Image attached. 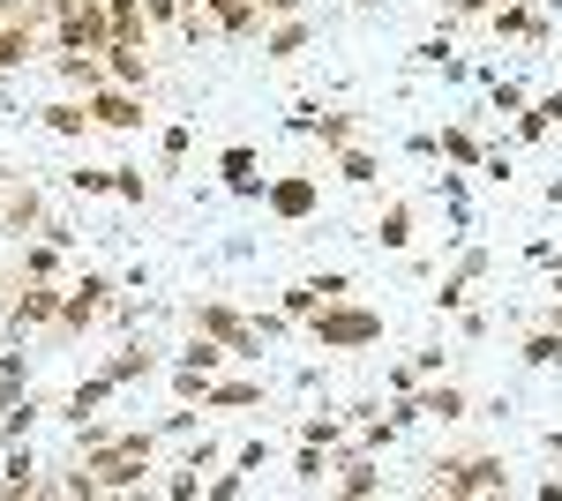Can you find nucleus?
I'll use <instances>...</instances> for the list:
<instances>
[{
	"label": "nucleus",
	"mask_w": 562,
	"mask_h": 501,
	"mask_svg": "<svg viewBox=\"0 0 562 501\" xmlns=\"http://www.w3.org/2000/svg\"><path fill=\"white\" fill-rule=\"evenodd\" d=\"M105 315H121V285L105 270H76L68 277V307H60V330H98Z\"/></svg>",
	"instance_id": "6"
},
{
	"label": "nucleus",
	"mask_w": 562,
	"mask_h": 501,
	"mask_svg": "<svg viewBox=\"0 0 562 501\" xmlns=\"http://www.w3.org/2000/svg\"><path fill=\"white\" fill-rule=\"evenodd\" d=\"M105 76H113V83H128V90H150V45L113 38V45H105Z\"/></svg>",
	"instance_id": "20"
},
{
	"label": "nucleus",
	"mask_w": 562,
	"mask_h": 501,
	"mask_svg": "<svg viewBox=\"0 0 562 501\" xmlns=\"http://www.w3.org/2000/svg\"><path fill=\"white\" fill-rule=\"evenodd\" d=\"M307 45H315V15H285V23H262V60H301Z\"/></svg>",
	"instance_id": "14"
},
{
	"label": "nucleus",
	"mask_w": 562,
	"mask_h": 501,
	"mask_svg": "<svg viewBox=\"0 0 562 501\" xmlns=\"http://www.w3.org/2000/svg\"><path fill=\"white\" fill-rule=\"evenodd\" d=\"M262 209H270L278 225H307V217L323 209V180H315V172H278V180H262Z\"/></svg>",
	"instance_id": "7"
},
{
	"label": "nucleus",
	"mask_w": 562,
	"mask_h": 501,
	"mask_svg": "<svg viewBox=\"0 0 562 501\" xmlns=\"http://www.w3.org/2000/svg\"><path fill=\"white\" fill-rule=\"evenodd\" d=\"M548 135H555V121H548V113H532V105H525V113H518V143H548Z\"/></svg>",
	"instance_id": "39"
},
{
	"label": "nucleus",
	"mask_w": 562,
	"mask_h": 501,
	"mask_svg": "<svg viewBox=\"0 0 562 501\" xmlns=\"http://www.w3.org/2000/svg\"><path fill=\"white\" fill-rule=\"evenodd\" d=\"M248 405H262V375H217L203 389V412H248Z\"/></svg>",
	"instance_id": "21"
},
{
	"label": "nucleus",
	"mask_w": 562,
	"mask_h": 501,
	"mask_svg": "<svg viewBox=\"0 0 562 501\" xmlns=\"http://www.w3.org/2000/svg\"><path fill=\"white\" fill-rule=\"evenodd\" d=\"M188 330L195 337H217L233 360H262V330H256V315H240L233 299H195L188 307Z\"/></svg>",
	"instance_id": "3"
},
{
	"label": "nucleus",
	"mask_w": 562,
	"mask_h": 501,
	"mask_svg": "<svg viewBox=\"0 0 562 501\" xmlns=\"http://www.w3.org/2000/svg\"><path fill=\"white\" fill-rule=\"evenodd\" d=\"M495 0H450V23H487Z\"/></svg>",
	"instance_id": "41"
},
{
	"label": "nucleus",
	"mask_w": 562,
	"mask_h": 501,
	"mask_svg": "<svg viewBox=\"0 0 562 501\" xmlns=\"http://www.w3.org/2000/svg\"><path fill=\"white\" fill-rule=\"evenodd\" d=\"M38 127H45V135H60V143H83V135H90V105H83V98H53V105H38Z\"/></svg>",
	"instance_id": "23"
},
{
	"label": "nucleus",
	"mask_w": 562,
	"mask_h": 501,
	"mask_svg": "<svg viewBox=\"0 0 562 501\" xmlns=\"http://www.w3.org/2000/svg\"><path fill=\"white\" fill-rule=\"evenodd\" d=\"M45 217H53V209H45V187L15 172V180H8V195H0V232L31 240V232H45Z\"/></svg>",
	"instance_id": "10"
},
{
	"label": "nucleus",
	"mask_w": 562,
	"mask_h": 501,
	"mask_svg": "<svg viewBox=\"0 0 562 501\" xmlns=\"http://www.w3.org/2000/svg\"><path fill=\"white\" fill-rule=\"evenodd\" d=\"M45 45V23H15V15H0V76H15V68H31Z\"/></svg>",
	"instance_id": "16"
},
{
	"label": "nucleus",
	"mask_w": 562,
	"mask_h": 501,
	"mask_svg": "<svg viewBox=\"0 0 562 501\" xmlns=\"http://www.w3.org/2000/svg\"><path fill=\"white\" fill-rule=\"evenodd\" d=\"M518 360H525V367H562V330H555V322H540V330L518 344Z\"/></svg>",
	"instance_id": "28"
},
{
	"label": "nucleus",
	"mask_w": 562,
	"mask_h": 501,
	"mask_svg": "<svg viewBox=\"0 0 562 501\" xmlns=\"http://www.w3.org/2000/svg\"><path fill=\"white\" fill-rule=\"evenodd\" d=\"M293 135H315V143H323V150H330V158H338V150H346V143H360V113H323V105H315V98H301V105H293Z\"/></svg>",
	"instance_id": "9"
},
{
	"label": "nucleus",
	"mask_w": 562,
	"mask_h": 501,
	"mask_svg": "<svg viewBox=\"0 0 562 501\" xmlns=\"http://www.w3.org/2000/svg\"><path fill=\"white\" fill-rule=\"evenodd\" d=\"M113 389H121V382H113L105 367H98L90 382H76V389L60 397V419H68V426H76V419H98V412H105V397H113Z\"/></svg>",
	"instance_id": "22"
},
{
	"label": "nucleus",
	"mask_w": 562,
	"mask_h": 501,
	"mask_svg": "<svg viewBox=\"0 0 562 501\" xmlns=\"http://www.w3.org/2000/svg\"><path fill=\"white\" fill-rule=\"evenodd\" d=\"M435 158H442V166H480L487 143H480L473 127H442V135H435Z\"/></svg>",
	"instance_id": "25"
},
{
	"label": "nucleus",
	"mask_w": 562,
	"mask_h": 501,
	"mask_svg": "<svg viewBox=\"0 0 562 501\" xmlns=\"http://www.w3.org/2000/svg\"><path fill=\"white\" fill-rule=\"evenodd\" d=\"M15 277H38V285H68L76 270H68V248L60 240H45V232H31V240H15Z\"/></svg>",
	"instance_id": "12"
},
{
	"label": "nucleus",
	"mask_w": 562,
	"mask_h": 501,
	"mask_svg": "<svg viewBox=\"0 0 562 501\" xmlns=\"http://www.w3.org/2000/svg\"><path fill=\"white\" fill-rule=\"evenodd\" d=\"M225 360H233V352H225L217 337H195V330H188V344L166 360V375H173V405H203V389L225 375Z\"/></svg>",
	"instance_id": "4"
},
{
	"label": "nucleus",
	"mask_w": 562,
	"mask_h": 501,
	"mask_svg": "<svg viewBox=\"0 0 562 501\" xmlns=\"http://www.w3.org/2000/svg\"><path fill=\"white\" fill-rule=\"evenodd\" d=\"M166 494L173 501H203V464H180L173 479H166Z\"/></svg>",
	"instance_id": "38"
},
{
	"label": "nucleus",
	"mask_w": 562,
	"mask_h": 501,
	"mask_svg": "<svg viewBox=\"0 0 562 501\" xmlns=\"http://www.w3.org/2000/svg\"><path fill=\"white\" fill-rule=\"evenodd\" d=\"M105 23H113V38L150 45V15H143V0H105Z\"/></svg>",
	"instance_id": "27"
},
{
	"label": "nucleus",
	"mask_w": 562,
	"mask_h": 501,
	"mask_svg": "<svg viewBox=\"0 0 562 501\" xmlns=\"http://www.w3.org/2000/svg\"><path fill=\"white\" fill-rule=\"evenodd\" d=\"M540 442H548V457H562V426H548V434H540Z\"/></svg>",
	"instance_id": "44"
},
{
	"label": "nucleus",
	"mask_w": 562,
	"mask_h": 501,
	"mask_svg": "<svg viewBox=\"0 0 562 501\" xmlns=\"http://www.w3.org/2000/svg\"><path fill=\"white\" fill-rule=\"evenodd\" d=\"M487 262H495L487 248L458 254V270H450V277H442V293H435V315H465V307H473V285L487 277Z\"/></svg>",
	"instance_id": "13"
},
{
	"label": "nucleus",
	"mask_w": 562,
	"mask_h": 501,
	"mask_svg": "<svg viewBox=\"0 0 562 501\" xmlns=\"http://www.w3.org/2000/svg\"><path fill=\"white\" fill-rule=\"evenodd\" d=\"M158 166H166V172H180V166H188V127H166V135H158Z\"/></svg>",
	"instance_id": "36"
},
{
	"label": "nucleus",
	"mask_w": 562,
	"mask_h": 501,
	"mask_svg": "<svg viewBox=\"0 0 562 501\" xmlns=\"http://www.w3.org/2000/svg\"><path fill=\"white\" fill-rule=\"evenodd\" d=\"M293 434H301V442H315V449H338V442H346V419H338V412H307Z\"/></svg>",
	"instance_id": "31"
},
{
	"label": "nucleus",
	"mask_w": 562,
	"mask_h": 501,
	"mask_svg": "<svg viewBox=\"0 0 562 501\" xmlns=\"http://www.w3.org/2000/svg\"><path fill=\"white\" fill-rule=\"evenodd\" d=\"M338 180H346V187H375V180H383V158H375L368 143H346V150H338Z\"/></svg>",
	"instance_id": "26"
},
{
	"label": "nucleus",
	"mask_w": 562,
	"mask_h": 501,
	"mask_svg": "<svg viewBox=\"0 0 562 501\" xmlns=\"http://www.w3.org/2000/svg\"><path fill=\"white\" fill-rule=\"evenodd\" d=\"M105 375L121 382V389H128V382H150V375H166V352H158V344H143V337H135V344H121V352H113V360H105Z\"/></svg>",
	"instance_id": "18"
},
{
	"label": "nucleus",
	"mask_w": 562,
	"mask_h": 501,
	"mask_svg": "<svg viewBox=\"0 0 562 501\" xmlns=\"http://www.w3.org/2000/svg\"><path fill=\"white\" fill-rule=\"evenodd\" d=\"M413 397H420V419H442V426H450V419H465V412H473V397H465L458 382H420Z\"/></svg>",
	"instance_id": "24"
},
{
	"label": "nucleus",
	"mask_w": 562,
	"mask_h": 501,
	"mask_svg": "<svg viewBox=\"0 0 562 501\" xmlns=\"http://www.w3.org/2000/svg\"><path fill=\"white\" fill-rule=\"evenodd\" d=\"M113 203H150V180L135 166H113Z\"/></svg>",
	"instance_id": "33"
},
{
	"label": "nucleus",
	"mask_w": 562,
	"mask_h": 501,
	"mask_svg": "<svg viewBox=\"0 0 562 501\" xmlns=\"http://www.w3.org/2000/svg\"><path fill=\"white\" fill-rule=\"evenodd\" d=\"M53 76L76 90V98H90V90L113 83V76H105V53H53Z\"/></svg>",
	"instance_id": "19"
},
{
	"label": "nucleus",
	"mask_w": 562,
	"mask_h": 501,
	"mask_svg": "<svg viewBox=\"0 0 562 501\" xmlns=\"http://www.w3.org/2000/svg\"><path fill=\"white\" fill-rule=\"evenodd\" d=\"M293 487H330V449L301 442V449H293Z\"/></svg>",
	"instance_id": "30"
},
{
	"label": "nucleus",
	"mask_w": 562,
	"mask_h": 501,
	"mask_svg": "<svg viewBox=\"0 0 562 501\" xmlns=\"http://www.w3.org/2000/svg\"><path fill=\"white\" fill-rule=\"evenodd\" d=\"M38 419H45V405H38V397L8 405V412H0V449H8V442H31V426H38Z\"/></svg>",
	"instance_id": "29"
},
{
	"label": "nucleus",
	"mask_w": 562,
	"mask_h": 501,
	"mask_svg": "<svg viewBox=\"0 0 562 501\" xmlns=\"http://www.w3.org/2000/svg\"><path fill=\"white\" fill-rule=\"evenodd\" d=\"M458 330H465V337H473V344H480V337L495 330V322H487V307H465V315H458Z\"/></svg>",
	"instance_id": "42"
},
{
	"label": "nucleus",
	"mask_w": 562,
	"mask_h": 501,
	"mask_svg": "<svg viewBox=\"0 0 562 501\" xmlns=\"http://www.w3.org/2000/svg\"><path fill=\"white\" fill-rule=\"evenodd\" d=\"M8 180H15V172H8ZM8 180H0V195H8Z\"/></svg>",
	"instance_id": "45"
},
{
	"label": "nucleus",
	"mask_w": 562,
	"mask_h": 501,
	"mask_svg": "<svg viewBox=\"0 0 562 501\" xmlns=\"http://www.w3.org/2000/svg\"><path fill=\"white\" fill-rule=\"evenodd\" d=\"M413 225H420V209L405 203V195H390L383 217H375L368 232H375V248H383V254H405V248H413Z\"/></svg>",
	"instance_id": "17"
},
{
	"label": "nucleus",
	"mask_w": 562,
	"mask_h": 501,
	"mask_svg": "<svg viewBox=\"0 0 562 501\" xmlns=\"http://www.w3.org/2000/svg\"><path fill=\"white\" fill-rule=\"evenodd\" d=\"M60 307H68V285H38V277H15V285H8V307H0V322H8V337L60 330Z\"/></svg>",
	"instance_id": "5"
},
{
	"label": "nucleus",
	"mask_w": 562,
	"mask_h": 501,
	"mask_svg": "<svg viewBox=\"0 0 562 501\" xmlns=\"http://www.w3.org/2000/svg\"><path fill=\"white\" fill-rule=\"evenodd\" d=\"M143 15H150V31H180L195 15V0H143Z\"/></svg>",
	"instance_id": "32"
},
{
	"label": "nucleus",
	"mask_w": 562,
	"mask_h": 501,
	"mask_svg": "<svg viewBox=\"0 0 562 501\" xmlns=\"http://www.w3.org/2000/svg\"><path fill=\"white\" fill-rule=\"evenodd\" d=\"M262 457H270L262 442H240V449H233V464H240V471H262Z\"/></svg>",
	"instance_id": "43"
},
{
	"label": "nucleus",
	"mask_w": 562,
	"mask_h": 501,
	"mask_svg": "<svg viewBox=\"0 0 562 501\" xmlns=\"http://www.w3.org/2000/svg\"><path fill=\"white\" fill-rule=\"evenodd\" d=\"M68 187H76V195H113V166H76Z\"/></svg>",
	"instance_id": "35"
},
{
	"label": "nucleus",
	"mask_w": 562,
	"mask_h": 501,
	"mask_svg": "<svg viewBox=\"0 0 562 501\" xmlns=\"http://www.w3.org/2000/svg\"><path fill=\"white\" fill-rule=\"evenodd\" d=\"M487 105H495V113H510V121H518L525 105H532V98H525L518 83H503V76H495V83H487Z\"/></svg>",
	"instance_id": "37"
},
{
	"label": "nucleus",
	"mask_w": 562,
	"mask_h": 501,
	"mask_svg": "<svg viewBox=\"0 0 562 501\" xmlns=\"http://www.w3.org/2000/svg\"><path fill=\"white\" fill-rule=\"evenodd\" d=\"M262 23H285V15H315V0H256Z\"/></svg>",
	"instance_id": "40"
},
{
	"label": "nucleus",
	"mask_w": 562,
	"mask_h": 501,
	"mask_svg": "<svg viewBox=\"0 0 562 501\" xmlns=\"http://www.w3.org/2000/svg\"><path fill=\"white\" fill-rule=\"evenodd\" d=\"M217 180H225L233 195H248V203H262V158L248 150V143H225V150H217Z\"/></svg>",
	"instance_id": "15"
},
{
	"label": "nucleus",
	"mask_w": 562,
	"mask_h": 501,
	"mask_svg": "<svg viewBox=\"0 0 562 501\" xmlns=\"http://www.w3.org/2000/svg\"><path fill=\"white\" fill-rule=\"evenodd\" d=\"M83 105H90V127H113V135H135V127L150 121V113H143V90H128V83L90 90Z\"/></svg>",
	"instance_id": "11"
},
{
	"label": "nucleus",
	"mask_w": 562,
	"mask_h": 501,
	"mask_svg": "<svg viewBox=\"0 0 562 501\" xmlns=\"http://www.w3.org/2000/svg\"><path fill=\"white\" fill-rule=\"evenodd\" d=\"M301 330L315 352H368V344H383V307H360L346 293V299H330V307H315Z\"/></svg>",
	"instance_id": "1"
},
{
	"label": "nucleus",
	"mask_w": 562,
	"mask_h": 501,
	"mask_svg": "<svg viewBox=\"0 0 562 501\" xmlns=\"http://www.w3.org/2000/svg\"><path fill=\"white\" fill-rule=\"evenodd\" d=\"M330 487H338L346 501H375L383 494V464H375V449L338 442V449H330Z\"/></svg>",
	"instance_id": "8"
},
{
	"label": "nucleus",
	"mask_w": 562,
	"mask_h": 501,
	"mask_svg": "<svg viewBox=\"0 0 562 501\" xmlns=\"http://www.w3.org/2000/svg\"><path fill=\"white\" fill-rule=\"evenodd\" d=\"M248 494V471L233 464V471H217V479H203V501H240Z\"/></svg>",
	"instance_id": "34"
},
{
	"label": "nucleus",
	"mask_w": 562,
	"mask_h": 501,
	"mask_svg": "<svg viewBox=\"0 0 562 501\" xmlns=\"http://www.w3.org/2000/svg\"><path fill=\"white\" fill-rule=\"evenodd\" d=\"M428 494H442V501L510 494V464L495 457V449H473V457H435L428 464Z\"/></svg>",
	"instance_id": "2"
}]
</instances>
